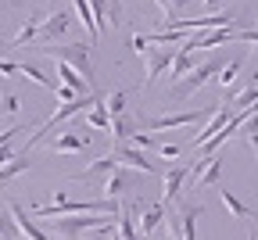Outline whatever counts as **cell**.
Masks as SVG:
<instances>
[{
    "label": "cell",
    "mask_w": 258,
    "mask_h": 240,
    "mask_svg": "<svg viewBox=\"0 0 258 240\" xmlns=\"http://www.w3.org/2000/svg\"><path fill=\"white\" fill-rule=\"evenodd\" d=\"M32 168V154H25V151H18V158L15 161H8V165H0V187H8V183H15L22 172H29Z\"/></svg>",
    "instance_id": "cell-14"
},
{
    "label": "cell",
    "mask_w": 258,
    "mask_h": 240,
    "mask_svg": "<svg viewBox=\"0 0 258 240\" xmlns=\"http://www.w3.org/2000/svg\"><path fill=\"white\" fill-rule=\"evenodd\" d=\"M186 4H190V0H169V18H176V15H179Z\"/></svg>",
    "instance_id": "cell-34"
},
{
    "label": "cell",
    "mask_w": 258,
    "mask_h": 240,
    "mask_svg": "<svg viewBox=\"0 0 258 240\" xmlns=\"http://www.w3.org/2000/svg\"><path fill=\"white\" fill-rule=\"evenodd\" d=\"M169 240H179V215L169 219Z\"/></svg>",
    "instance_id": "cell-37"
},
{
    "label": "cell",
    "mask_w": 258,
    "mask_h": 240,
    "mask_svg": "<svg viewBox=\"0 0 258 240\" xmlns=\"http://www.w3.org/2000/svg\"><path fill=\"white\" fill-rule=\"evenodd\" d=\"M194 68H198V65H194V54H186V50H176V57H172V68H169L165 76L179 83V79H186V76L194 72Z\"/></svg>",
    "instance_id": "cell-20"
},
{
    "label": "cell",
    "mask_w": 258,
    "mask_h": 240,
    "mask_svg": "<svg viewBox=\"0 0 258 240\" xmlns=\"http://www.w3.org/2000/svg\"><path fill=\"white\" fill-rule=\"evenodd\" d=\"M219 172H222V154H215L198 176H194L190 183H194V190H205V187H212V183H219Z\"/></svg>",
    "instance_id": "cell-17"
},
{
    "label": "cell",
    "mask_w": 258,
    "mask_h": 240,
    "mask_svg": "<svg viewBox=\"0 0 258 240\" xmlns=\"http://www.w3.org/2000/svg\"><path fill=\"white\" fill-rule=\"evenodd\" d=\"M172 57H176V50H169V47H151L144 54V86H151L158 76H165L172 68Z\"/></svg>",
    "instance_id": "cell-5"
},
{
    "label": "cell",
    "mask_w": 258,
    "mask_h": 240,
    "mask_svg": "<svg viewBox=\"0 0 258 240\" xmlns=\"http://www.w3.org/2000/svg\"><path fill=\"white\" fill-rule=\"evenodd\" d=\"M111 229H115V222H108V226H101V229H93L86 240H111Z\"/></svg>",
    "instance_id": "cell-32"
},
{
    "label": "cell",
    "mask_w": 258,
    "mask_h": 240,
    "mask_svg": "<svg viewBox=\"0 0 258 240\" xmlns=\"http://www.w3.org/2000/svg\"><path fill=\"white\" fill-rule=\"evenodd\" d=\"M125 100H129V93H125V90H111V93L104 97V108H108V115H111V118L125 115Z\"/></svg>",
    "instance_id": "cell-24"
},
{
    "label": "cell",
    "mask_w": 258,
    "mask_h": 240,
    "mask_svg": "<svg viewBox=\"0 0 258 240\" xmlns=\"http://www.w3.org/2000/svg\"><path fill=\"white\" fill-rule=\"evenodd\" d=\"M15 236V222L8 215H0V240H11Z\"/></svg>",
    "instance_id": "cell-30"
},
{
    "label": "cell",
    "mask_w": 258,
    "mask_h": 240,
    "mask_svg": "<svg viewBox=\"0 0 258 240\" xmlns=\"http://www.w3.org/2000/svg\"><path fill=\"white\" fill-rule=\"evenodd\" d=\"M40 25H43V15H29V18H25V25L15 32V43H11V47H29V43H36Z\"/></svg>",
    "instance_id": "cell-16"
},
{
    "label": "cell",
    "mask_w": 258,
    "mask_h": 240,
    "mask_svg": "<svg viewBox=\"0 0 258 240\" xmlns=\"http://www.w3.org/2000/svg\"><path fill=\"white\" fill-rule=\"evenodd\" d=\"M79 93H72L69 86H57V100H61V104H64V100H76Z\"/></svg>",
    "instance_id": "cell-35"
},
{
    "label": "cell",
    "mask_w": 258,
    "mask_h": 240,
    "mask_svg": "<svg viewBox=\"0 0 258 240\" xmlns=\"http://www.w3.org/2000/svg\"><path fill=\"white\" fill-rule=\"evenodd\" d=\"M111 158L118 161V165H125V168H137V172H147V176H154L158 172V165L140 151V147H133V144H115V151H111Z\"/></svg>",
    "instance_id": "cell-6"
},
{
    "label": "cell",
    "mask_w": 258,
    "mask_h": 240,
    "mask_svg": "<svg viewBox=\"0 0 258 240\" xmlns=\"http://www.w3.org/2000/svg\"><path fill=\"white\" fill-rule=\"evenodd\" d=\"M18 76H25L29 83H36V86H43V90H50V86H54V83H50V79L40 72V68L32 65V61H18Z\"/></svg>",
    "instance_id": "cell-22"
},
{
    "label": "cell",
    "mask_w": 258,
    "mask_h": 240,
    "mask_svg": "<svg viewBox=\"0 0 258 240\" xmlns=\"http://www.w3.org/2000/svg\"><path fill=\"white\" fill-rule=\"evenodd\" d=\"M115 229H118V236H122V240H137V229H133V222H129V208H122V212H118Z\"/></svg>",
    "instance_id": "cell-26"
},
{
    "label": "cell",
    "mask_w": 258,
    "mask_h": 240,
    "mask_svg": "<svg viewBox=\"0 0 258 240\" xmlns=\"http://www.w3.org/2000/svg\"><path fill=\"white\" fill-rule=\"evenodd\" d=\"M215 108H205V111H176V115H158V118H140L144 129H154V133H169V129H179V126H201L212 118Z\"/></svg>",
    "instance_id": "cell-2"
},
{
    "label": "cell",
    "mask_w": 258,
    "mask_h": 240,
    "mask_svg": "<svg viewBox=\"0 0 258 240\" xmlns=\"http://www.w3.org/2000/svg\"><path fill=\"white\" fill-rule=\"evenodd\" d=\"M219 68H222V61H215V57H208V61H201L194 72L186 76V79H179L176 83V90H172V97L179 100V97H186V93H198L205 83H212L215 76H219Z\"/></svg>",
    "instance_id": "cell-4"
},
{
    "label": "cell",
    "mask_w": 258,
    "mask_h": 240,
    "mask_svg": "<svg viewBox=\"0 0 258 240\" xmlns=\"http://www.w3.org/2000/svg\"><path fill=\"white\" fill-rule=\"evenodd\" d=\"M0 15H4V4H0Z\"/></svg>",
    "instance_id": "cell-41"
},
{
    "label": "cell",
    "mask_w": 258,
    "mask_h": 240,
    "mask_svg": "<svg viewBox=\"0 0 258 240\" xmlns=\"http://www.w3.org/2000/svg\"><path fill=\"white\" fill-rule=\"evenodd\" d=\"M129 187H133V183H129V172H125V168H115V172L108 176V183L101 187V197L104 201H118V197L129 194Z\"/></svg>",
    "instance_id": "cell-12"
},
{
    "label": "cell",
    "mask_w": 258,
    "mask_h": 240,
    "mask_svg": "<svg viewBox=\"0 0 258 240\" xmlns=\"http://www.w3.org/2000/svg\"><path fill=\"white\" fill-rule=\"evenodd\" d=\"M244 68V57H233V61H222V68H219V86H230L233 79H237V72Z\"/></svg>",
    "instance_id": "cell-25"
},
{
    "label": "cell",
    "mask_w": 258,
    "mask_h": 240,
    "mask_svg": "<svg viewBox=\"0 0 258 240\" xmlns=\"http://www.w3.org/2000/svg\"><path fill=\"white\" fill-rule=\"evenodd\" d=\"M0 76H18V61H8V57H0Z\"/></svg>",
    "instance_id": "cell-31"
},
{
    "label": "cell",
    "mask_w": 258,
    "mask_h": 240,
    "mask_svg": "<svg viewBox=\"0 0 258 240\" xmlns=\"http://www.w3.org/2000/svg\"><path fill=\"white\" fill-rule=\"evenodd\" d=\"M115 168H118V161L108 154V158L90 161V168H86V172H79V179H93V176H101V172H115Z\"/></svg>",
    "instance_id": "cell-23"
},
{
    "label": "cell",
    "mask_w": 258,
    "mask_h": 240,
    "mask_svg": "<svg viewBox=\"0 0 258 240\" xmlns=\"http://www.w3.org/2000/svg\"><path fill=\"white\" fill-rule=\"evenodd\" d=\"M115 219H118V215H72V219H50V222H54V229H57L61 236L79 240L83 233L101 229V226H108V222H115Z\"/></svg>",
    "instance_id": "cell-3"
},
{
    "label": "cell",
    "mask_w": 258,
    "mask_h": 240,
    "mask_svg": "<svg viewBox=\"0 0 258 240\" xmlns=\"http://www.w3.org/2000/svg\"><path fill=\"white\" fill-rule=\"evenodd\" d=\"M86 122H90V129H101V133L111 136V115H108V108H104V97L86 111Z\"/></svg>",
    "instance_id": "cell-19"
},
{
    "label": "cell",
    "mask_w": 258,
    "mask_h": 240,
    "mask_svg": "<svg viewBox=\"0 0 258 240\" xmlns=\"http://www.w3.org/2000/svg\"><path fill=\"white\" fill-rule=\"evenodd\" d=\"M247 240H258V236H254V233H251V236H247Z\"/></svg>",
    "instance_id": "cell-40"
},
{
    "label": "cell",
    "mask_w": 258,
    "mask_h": 240,
    "mask_svg": "<svg viewBox=\"0 0 258 240\" xmlns=\"http://www.w3.org/2000/svg\"><path fill=\"white\" fill-rule=\"evenodd\" d=\"M69 29H72V11H54V15L40 25V36H36V43H32V47H50V43L61 40Z\"/></svg>",
    "instance_id": "cell-7"
},
{
    "label": "cell",
    "mask_w": 258,
    "mask_h": 240,
    "mask_svg": "<svg viewBox=\"0 0 258 240\" xmlns=\"http://www.w3.org/2000/svg\"><path fill=\"white\" fill-rule=\"evenodd\" d=\"M18 108H22V100H18L15 93L0 97V115H18Z\"/></svg>",
    "instance_id": "cell-27"
},
{
    "label": "cell",
    "mask_w": 258,
    "mask_h": 240,
    "mask_svg": "<svg viewBox=\"0 0 258 240\" xmlns=\"http://www.w3.org/2000/svg\"><path fill=\"white\" fill-rule=\"evenodd\" d=\"M72 4H76V18L86 25V36H90V43H93L97 36H101V29H97V18H93V11H90V4H86V0H72Z\"/></svg>",
    "instance_id": "cell-21"
},
{
    "label": "cell",
    "mask_w": 258,
    "mask_h": 240,
    "mask_svg": "<svg viewBox=\"0 0 258 240\" xmlns=\"http://www.w3.org/2000/svg\"><path fill=\"white\" fill-rule=\"evenodd\" d=\"M233 115H237V111H233L230 104H219V108L212 111V118L205 122V129H198V133H194V151H198L201 144H208V140H212V136H215V133H219V129L226 126V122H230Z\"/></svg>",
    "instance_id": "cell-8"
},
{
    "label": "cell",
    "mask_w": 258,
    "mask_h": 240,
    "mask_svg": "<svg viewBox=\"0 0 258 240\" xmlns=\"http://www.w3.org/2000/svg\"><path fill=\"white\" fill-rule=\"evenodd\" d=\"M129 144H133V147H158V136H151V133H133V136H129Z\"/></svg>",
    "instance_id": "cell-28"
},
{
    "label": "cell",
    "mask_w": 258,
    "mask_h": 240,
    "mask_svg": "<svg viewBox=\"0 0 258 240\" xmlns=\"http://www.w3.org/2000/svg\"><path fill=\"white\" fill-rule=\"evenodd\" d=\"M219 201L226 204V212H230L233 219H244V222H247V219H254V212L247 208V204H244L237 194H230V190H219Z\"/></svg>",
    "instance_id": "cell-18"
},
{
    "label": "cell",
    "mask_w": 258,
    "mask_h": 240,
    "mask_svg": "<svg viewBox=\"0 0 258 240\" xmlns=\"http://www.w3.org/2000/svg\"><path fill=\"white\" fill-rule=\"evenodd\" d=\"M208 4H215V0H208Z\"/></svg>",
    "instance_id": "cell-42"
},
{
    "label": "cell",
    "mask_w": 258,
    "mask_h": 240,
    "mask_svg": "<svg viewBox=\"0 0 258 240\" xmlns=\"http://www.w3.org/2000/svg\"><path fill=\"white\" fill-rule=\"evenodd\" d=\"M47 57H54V61H64L69 68H76V72L90 83V90L97 86V79H93V65H90V43H50V47H40Z\"/></svg>",
    "instance_id": "cell-1"
},
{
    "label": "cell",
    "mask_w": 258,
    "mask_h": 240,
    "mask_svg": "<svg viewBox=\"0 0 258 240\" xmlns=\"http://www.w3.org/2000/svg\"><path fill=\"white\" fill-rule=\"evenodd\" d=\"M186 179H190V168H183V165L169 168V172H165V190H161V204H169V201H179V194H183Z\"/></svg>",
    "instance_id": "cell-11"
},
{
    "label": "cell",
    "mask_w": 258,
    "mask_h": 240,
    "mask_svg": "<svg viewBox=\"0 0 258 240\" xmlns=\"http://www.w3.org/2000/svg\"><path fill=\"white\" fill-rule=\"evenodd\" d=\"M22 129H29V126H8V129H0V147H4V144H11Z\"/></svg>",
    "instance_id": "cell-29"
},
{
    "label": "cell",
    "mask_w": 258,
    "mask_h": 240,
    "mask_svg": "<svg viewBox=\"0 0 258 240\" xmlns=\"http://www.w3.org/2000/svg\"><path fill=\"white\" fill-rule=\"evenodd\" d=\"M86 144L90 140H86L83 133H72L69 129V133H61L57 140L50 144V154H79V151H86Z\"/></svg>",
    "instance_id": "cell-13"
},
{
    "label": "cell",
    "mask_w": 258,
    "mask_h": 240,
    "mask_svg": "<svg viewBox=\"0 0 258 240\" xmlns=\"http://www.w3.org/2000/svg\"><path fill=\"white\" fill-rule=\"evenodd\" d=\"M183 151L179 147H158V158H179Z\"/></svg>",
    "instance_id": "cell-36"
},
{
    "label": "cell",
    "mask_w": 258,
    "mask_h": 240,
    "mask_svg": "<svg viewBox=\"0 0 258 240\" xmlns=\"http://www.w3.org/2000/svg\"><path fill=\"white\" fill-rule=\"evenodd\" d=\"M8 215H11L15 229H18V233H22L25 240H50V236H47V233H43V229H40L36 222H32V219H29V215H25V212L18 208L15 201H8Z\"/></svg>",
    "instance_id": "cell-9"
},
{
    "label": "cell",
    "mask_w": 258,
    "mask_h": 240,
    "mask_svg": "<svg viewBox=\"0 0 258 240\" xmlns=\"http://www.w3.org/2000/svg\"><path fill=\"white\" fill-rule=\"evenodd\" d=\"M111 240H122V236H118V229H111Z\"/></svg>",
    "instance_id": "cell-38"
},
{
    "label": "cell",
    "mask_w": 258,
    "mask_h": 240,
    "mask_svg": "<svg viewBox=\"0 0 258 240\" xmlns=\"http://www.w3.org/2000/svg\"><path fill=\"white\" fill-rule=\"evenodd\" d=\"M165 222V204L161 201H154L151 208H144V215H140V233L144 236H151V233H158V226Z\"/></svg>",
    "instance_id": "cell-15"
},
{
    "label": "cell",
    "mask_w": 258,
    "mask_h": 240,
    "mask_svg": "<svg viewBox=\"0 0 258 240\" xmlns=\"http://www.w3.org/2000/svg\"><path fill=\"white\" fill-rule=\"evenodd\" d=\"M205 208L201 204H186V201H179V240H198V215H201Z\"/></svg>",
    "instance_id": "cell-10"
},
{
    "label": "cell",
    "mask_w": 258,
    "mask_h": 240,
    "mask_svg": "<svg viewBox=\"0 0 258 240\" xmlns=\"http://www.w3.org/2000/svg\"><path fill=\"white\" fill-rule=\"evenodd\" d=\"M251 47H254V50H258V40H254V43H251Z\"/></svg>",
    "instance_id": "cell-39"
},
{
    "label": "cell",
    "mask_w": 258,
    "mask_h": 240,
    "mask_svg": "<svg viewBox=\"0 0 258 240\" xmlns=\"http://www.w3.org/2000/svg\"><path fill=\"white\" fill-rule=\"evenodd\" d=\"M18 154H15V147L11 144H4V147H0V165H8V161H15Z\"/></svg>",
    "instance_id": "cell-33"
}]
</instances>
